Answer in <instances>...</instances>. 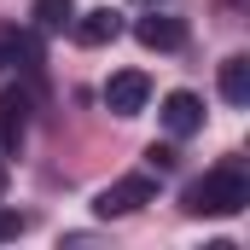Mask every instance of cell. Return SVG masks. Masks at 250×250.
Listing matches in <instances>:
<instances>
[{
	"mask_svg": "<svg viewBox=\"0 0 250 250\" xmlns=\"http://www.w3.org/2000/svg\"><path fill=\"white\" fill-rule=\"evenodd\" d=\"M157 198V181L151 175H123V181H111V187L93 198V209L105 215V221H117V215H134V209H146Z\"/></svg>",
	"mask_w": 250,
	"mask_h": 250,
	"instance_id": "7a4b0ae2",
	"label": "cell"
},
{
	"mask_svg": "<svg viewBox=\"0 0 250 250\" xmlns=\"http://www.w3.org/2000/svg\"><path fill=\"white\" fill-rule=\"evenodd\" d=\"M250 204V181L239 163H215L204 181L187 187V215H239Z\"/></svg>",
	"mask_w": 250,
	"mask_h": 250,
	"instance_id": "6da1fadb",
	"label": "cell"
},
{
	"mask_svg": "<svg viewBox=\"0 0 250 250\" xmlns=\"http://www.w3.org/2000/svg\"><path fill=\"white\" fill-rule=\"evenodd\" d=\"M146 99H151V76H146V70H117V76L105 82V105H111L117 117H140Z\"/></svg>",
	"mask_w": 250,
	"mask_h": 250,
	"instance_id": "277c9868",
	"label": "cell"
},
{
	"mask_svg": "<svg viewBox=\"0 0 250 250\" xmlns=\"http://www.w3.org/2000/svg\"><path fill=\"white\" fill-rule=\"evenodd\" d=\"M29 111H35V93L29 87H0V151H18L23 146Z\"/></svg>",
	"mask_w": 250,
	"mask_h": 250,
	"instance_id": "3957f363",
	"label": "cell"
},
{
	"mask_svg": "<svg viewBox=\"0 0 250 250\" xmlns=\"http://www.w3.org/2000/svg\"><path fill=\"white\" fill-rule=\"evenodd\" d=\"M18 59L35 64V41H29V35H18V29H0V64H18Z\"/></svg>",
	"mask_w": 250,
	"mask_h": 250,
	"instance_id": "30bf717a",
	"label": "cell"
},
{
	"mask_svg": "<svg viewBox=\"0 0 250 250\" xmlns=\"http://www.w3.org/2000/svg\"><path fill=\"white\" fill-rule=\"evenodd\" d=\"M146 157H151V169H157V175H169V169H175V146H151Z\"/></svg>",
	"mask_w": 250,
	"mask_h": 250,
	"instance_id": "8fae6325",
	"label": "cell"
},
{
	"mask_svg": "<svg viewBox=\"0 0 250 250\" xmlns=\"http://www.w3.org/2000/svg\"><path fill=\"white\" fill-rule=\"evenodd\" d=\"M29 18H35V29H70L76 0H35V6H29Z\"/></svg>",
	"mask_w": 250,
	"mask_h": 250,
	"instance_id": "9c48e42d",
	"label": "cell"
},
{
	"mask_svg": "<svg viewBox=\"0 0 250 250\" xmlns=\"http://www.w3.org/2000/svg\"><path fill=\"white\" fill-rule=\"evenodd\" d=\"M134 35H140V47H151V53H181V47H187V23H181V18H163V12L140 18Z\"/></svg>",
	"mask_w": 250,
	"mask_h": 250,
	"instance_id": "52a82bcc",
	"label": "cell"
},
{
	"mask_svg": "<svg viewBox=\"0 0 250 250\" xmlns=\"http://www.w3.org/2000/svg\"><path fill=\"white\" fill-rule=\"evenodd\" d=\"M70 35H76V47H111V41L123 35V18H117L111 6H93V12L70 18Z\"/></svg>",
	"mask_w": 250,
	"mask_h": 250,
	"instance_id": "5b68a950",
	"label": "cell"
},
{
	"mask_svg": "<svg viewBox=\"0 0 250 250\" xmlns=\"http://www.w3.org/2000/svg\"><path fill=\"white\" fill-rule=\"evenodd\" d=\"M221 99L227 105H250V59L245 53L221 59Z\"/></svg>",
	"mask_w": 250,
	"mask_h": 250,
	"instance_id": "ba28073f",
	"label": "cell"
},
{
	"mask_svg": "<svg viewBox=\"0 0 250 250\" xmlns=\"http://www.w3.org/2000/svg\"><path fill=\"white\" fill-rule=\"evenodd\" d=\"M0 198H6V157H0Z\"/></svg>",
	"mask_w": 250,
	"mask_h": 250,
	"instance_id": "4fadbf2b",
	"label": "cell"
},
{
	"mask_svg": "<svg viewBox=\"0 0 250 250\" xmlns=\"http://www.w3.org/2000/svg\"><path fill=\"white\" fill-rule=\"evenodd\" d=\"M157 117H163V128H169L175 140H187V134H198V128H204V99H198V93H187V87H175V93L163 99V111H157Z\"/></svg>",
	"mask_w": 250,
	"mask_h": 250,
	"instance_id": "8992f818",
	"label": "cell"
},
{
	"mask_svg": "<svg viewBox=\"0 0 250 250\" xmlns=\"http://www.w3.org/2000/svg\"><path fill=\"white\" fill-rule=\"evenodd\" d=\"M23 227H29V221H23V215H18V209H0V239H18V233H23Z\"/></svg>",
	"mask_w": 250,
	"mask_h": 250,
	"instance_id": "7c38bea8",
	"label": "cell"
}]
</instances>
